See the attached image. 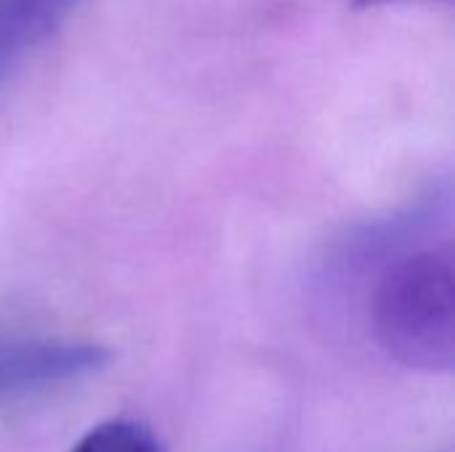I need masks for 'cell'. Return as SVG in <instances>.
<instances>
[{"mask_svg":"<svg viewBox=\"0 0 455 452\" xmlns=\"http://www.w3.org/2000/svg\"><path fill=\"white\" fill-rule=\"evenodd\" d=\"M357 8H376V5H387V3H400V0H352Z\"/></svg>","mask_w":455,"mask_h":452,"instance_id":"5","label":"cell"},{"mask_svg":"<svg viewBox=\"0 0 455 452\" xmlns=\"http://www.w3.org/2000/svg\"><path fill=\"white\" fill-rule=\"evenodd\" d=\"M85 0H0V75L45 43Z\"/></svg>","mask_w":455,"mask_h":452,"instance_id":"3","label":"cell"},{"mask_svg":"<svg viewBox=\"0 0 455 452\" xmlns=\"http://www.w3.org/2000/svg\"><path fill=\"white\" fill-rule=\"evenodd\" d=\"M109 357V349L91 341L0 333V402L85 378Z\"/></svg>","mask_w":455,"mask_h":452,"instance_id":"2","label":"cell"},{"mask_svg":"<svg viewBox=\"0 0 455 452\" xmlns=\"http://www.w3.org/2000/svg\"><path fill=\"white\" fill-rule=\"evenodd\" d=\"M381 346L405 368L451 373L455 365V266L451 248L395 261L373 298Z\"/></svg>","mask_w":455,"mask_h":452,"instance_id":"1","label":"cell"},{"mask_svg":"<svg viewBox=\"0 0 455 452\" xmlns=\"http://www.w3.org/2000/svg\"><path fill=\"white\" fill-rule=\"evenodd\" d=\"M72 452H163V445L136 421H107L91 429Z\"/></svg>","mask_w":455,"mask_h":452,"instance_id":"4","label":"cell"}]
</instances>
